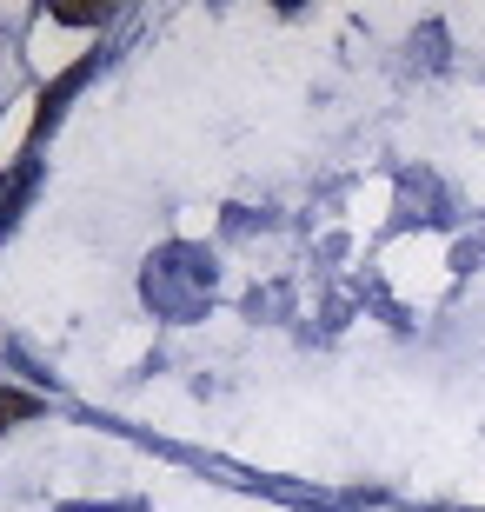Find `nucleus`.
<instances>
[{
  "instance_id": "4",
  "label": "nucleus",
  "mask_w": 485,
  "mask_h": 512,
  "mask_svg": "<svg viewBox=\"0 0 485 512\" xmlns=\"http://www.w3.org/2000/svg\"><path fill=\"white\" fill-rule=\"evenodd\" d=\"M54 20H67V27H94V20H107V7H60Z\"/></svg>"
},
{
  "instance_id": "2",
  "label": "nucleus",
  "mask_w": 485,
  "mask_h": 512,
  "mask_svg": "<svg viewBox=\"0 0 485 512\" xmlns=\"http://www.w3.org/2000/svg\"><path fill=\"white\" fill-rule=\"evenodd\" d=\"M34 187V160H20L7 180H0V233H7V220H14V207H20V193Z\"/></svg>"
},
{
  "instance_id": "3",
  "label": "nucleus",
  "mask_w": 485,
  "mask_h": 512,
  "mask_svg": "<svg viewBox=\"0 0 485 512\" xmlns=\"http://www.w3.org/2000/svg\"><path fill=\"white\" fill-rule=\"evenodd\" d=\"M40 413V399L34 393H14V386H0V433L14 426V419H34Z\"/></svg>"
},
{
  "instance_id": "1",
  "label": "nucleus",
  "mask_w": 485,
  "mask_h": 512,
  "mask_svg": "<svg viewBox=\"0 0 485 512\" xmlns=\"http://www.w3.org/2000/svg\"><path fill=\"white\" fill-rule=\"evenodd\" d=\"M87 74H94V60H80V67H67V74H60L54 87L40 94V114H34V133H27V153H34L40 140H47V127H54V120H60V100L74 94V87H87Z\"/></svg>"
}]
</instances>
